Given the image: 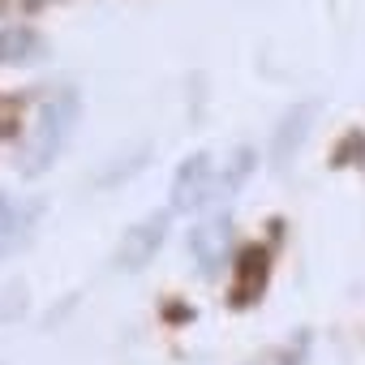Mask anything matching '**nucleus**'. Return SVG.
<instances>
[{"label": "nucleus", "mask_w": 365, "mask_h": 365, "mask_svg": "<svg viewBox=\"0 0 365 365\" xmlns=\"http://www.w3.org/2000/svg\"><path fill=\"white\" fill-rule=\"evenodd\" d=\"M78 116H82L78 91H61V95H52V99L39 108L35 129H31V138H26V146H22V176H43V172L61 159V150H65V142H69Z\"/></svg>", "instance_id": "f257e3e1"}, {"label": "nucleus", "mask_w": 365, "mask_h": 365, "mask_svg": "<svg viewBox=\"0 0 365 365\" xmlns=\"http://www.w3.org/2000/svg\"><path fill=\"white\" fill-rule=\"evenodd\" d=\"M172 202H168V211L172 215H185V211H198V207H207L211 198H215V163H211V155H190L185 163L176 168V176H172V194H168Z\"/></svg>", "instance_id": "f03ea898"}, {"label": "nucleus", "mask_w": 365, "mask_h": 365, "mask_svg": "<svg viewBox=\"0 0 365 365\" xmlns=\"http://www.w3.org/2000/svg\"><path fill=\"white\" fill-rule=\"evenodd\" d=\"M168 224H172V211H155V215L138 220V224L120 237V245H116V267H120V271H142V267L163 250Z\"/></svg>", "instance_id": "7ed1b4c3"}, {"label": "nucleus", "mask_w": 365, "mask_h": 365, "mask_svg": "<svg viewBox=\"0 0 365 365\" xmlns=\"http://www.w3.org/2000/svg\"><path fill=\"white\" fill-rule=\"evenodd\" d=\"M228 232H232L228 215H211L190 232V254L198 258L202 275H220V267L228 262Z\"/></svg>", "instance_id": "20e7f679"}, {"label": "nucleus", "mask_w": 365, "mask_h": 365, "mask_svg": "<svg viewBox=\"0 0 365 365\" xmlns=\"http://www.w3.org/2000/svg\"><path fill=\"white\" fill-rule=\"evenodd\" d=\"M267 275H271V254L258 245H245L232 262V305H254L267 288Z\"/></svg>", "instance_id": "39448f33"}, {"label": "nucleus", "mask_w": 365, "mask_h": 365, "mask_svg": "<svg viewBox=\"0 0 365 365\" xmlns=\"http://www.w3.org/2000/svg\"><path fill=\"white\" fill-rule=\"evenodd\" d=\"M35 220H39V202L14 198V194H0V258H9L18 245H26Z\"/></svg>", "instance_id": "423d86ee"}, {"label": "nucleus", "mask_w": 365, "mask_h": 365, "mask_svg": "<svg viewBox=\"0 0 365 365\" xmlns=\"http://www.w3.org/2000/svg\"><path fill=\"white\" fill-rule=\"evenodd\" d=\"M314 116H318V103H297L284 120H279V129H275V163H284L301 142H305V129L314 125Z\"/></svg>", "instance_id": "0eeeda50"}, {"label": "nucleus", "mask_w": 365, "mask_h": 365, "mask_svg": "<svg viewBox=\"0 0 365 365\" xmlns=\"http://www.w3.org/2000/svg\"><path fill=\"white\" fill-rule=\"evenodd\" d=\"M43 52V39L31 26H0V65H31Z\"/></svg>", "instance_id": "6e6552de"}, {"label": "nucleus", "mask_w": 365, "mask_h": 365, "mask_svg": "<svg viewBox=\"0 0 365 365\" xmlns=\"http://www.w3.org/2000/svg\"><path fill=\"white\" fill-rule=\"evenodd\" d=\"M254 163H258V155H254L250 146H237L232 159L224 163V172H215V198H232V194L245 185V180H250Z\"/></svg>", "instance_id": "1a4fd4ad"}]
</instances>
